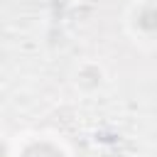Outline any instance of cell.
I'll return each instance as SVG.
<instances>
[{
	"label": "cell",
	"instance_id": "obj_1",
	"mask_svg": "<svg viewBox=\"0 0 157 157\" xmlns=\"http://www.w3.org/2000/svg\"><path fill=\"white\" fill-rule=\"evenodd\" d=\"M12 157H69V155L64 145L52 137H29L12 152Z\"/></svg>",
	"mask_w": 157,
	"mask_h": 157
},
{
	"label": "cell",
	"instance_id": "obj_3",
	"mask_svg": "<svg viewBox=\"0 0 157 157\" xmlns=\"http://www.w3.org/2000/svg\"><path fill=\"white\" fill-rule=\"evenodd\" d=\"M0 157H12V152H10V147L0 140Z\"/></svg>",
	"mask_w": 157,
	"mask_h": 157
},
{
	"label": "cell",
	"instance_id": "obj_2",
	"mask_svg": "<svg viewBox=\"0 0 157 157\" xmlns=\"http://www.w3.org/2000/svg\"><path fill=\"white\" fill-rule=\"evenodd\" d=\"M132 27L140 34H157V5L142 2L132 12Z\"/></svg>",
	"mask_w": 157,
	"mask_h": 157
}]
</instances>
